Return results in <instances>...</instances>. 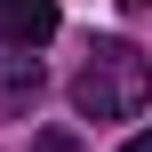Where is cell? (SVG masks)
<instances>
[{
    "mask_svg": "<svg viewBox=\"0 0 152 152\" xmlns=\"http://www.w3.org/2000/svg\"><path fill=\"white\" fill-rule=\"evenodd\" d=\"M120 152H152V128H136V136H128V144H120Z\"/></svg>",
    "mask_w": 152,
    "mask_h": 152,
    "instance_id": "5",
    "label": "cell"
},
{
    "mask_svg": "<svg viewBox=\"0 0 152 152\" xmlns=\"http://www.w3.org/2000/svg\"><path fill=\"white\" fill-rule=\"evenodd\" d=\"M120 8H128V16H144V8H152V0H120Z\"/></svg>",
    "mask_w": 152,
    "mask_h": 152,
    "instance_id": "6",
    "label": "cell"
},
{
    "mask_svg": "<svg viewBox=\"0 0 152 152\" xmlns=\"http://www.w3.org/2000/svg\"><path fill=\"white\" fill-rule=\"evenodd\" d=\"M40 96H48L40 48H8V40H0V112H8V120H24V112H32Z\"/></svg>",
    "mask_w": 152,
    "mask_h": 152,
    "instance_id": "2",
    "label": "cell"
},
{
    "mask_svg": "<svg viewBox=\"0 0 152 152\" xmlns=\"http://www.w3.org/2000/svg\"><path fill=\"white\" fill-rule=\"evenodd\" d=\"M32 152H80V136H72V128H48V136H40Z\"/></svg>",
    "mask_w": 152,
    "mask_h": 152,
    "instance_id": "4",
    "label": "cell"
},
{
    "mask_svg": "<svg viewBox=\"0 0 152 152\" xmlns=\"http://www.w3.org/2000/svg\"><path fill=\"white\" fill-rule=\"evenodd\" d=\"M56 24H64L56 0H0V40H8V48H48Z\"/></svg>",
    "mask_w": 152,
    "mask_h": 152,
    "instance_id": "3",
    "label": "cell"
},
{
    "mask_svg": "<svg viewBox=\"0 0 152 152\" xmlns=\"http://www.w3.org/2000/svg\"><path fill=\"white\" fill-rule=\"evenodd\" d=\"M144 96H152V64L128 40H96L88 64L72 72V112L80 120H136Z\"/></svg>",
    "mask_w": 152,
    "mask_h": 152,
    "instance_id": "1",
    "label": "cell"
}]
</instances>
